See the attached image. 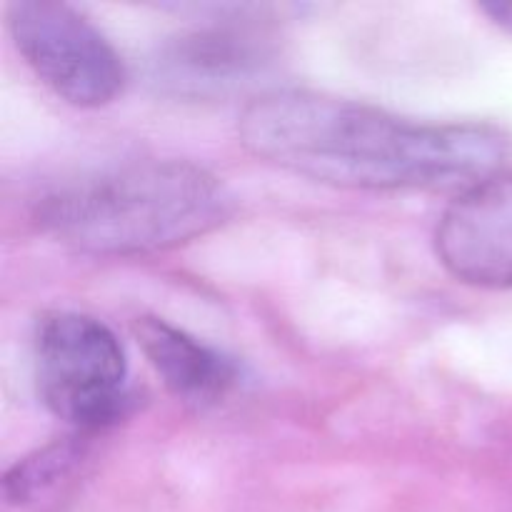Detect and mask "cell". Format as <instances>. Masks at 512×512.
I'll use <instances>...</instances> for the list:
<instances>
[{
  "instance_id": "cell-1",
  "label": "cell",
  "mask_w": 512,
  "mask_h": 512,
  "mask_svg": "<svg viewBox=\"0 0 512 512\" xmlns=\"http://www.w3.org/2000/svg\"><path fill=\"white\" fill-rule=\"evenodd\" d=\"M243 148L288 173L350 190H438L498 175L510 138L490 123H415L315 90H270L243 110Z\"/></svg>"
},
{
  "instance_id": "cell-2",
  "label": "cell",
  "mask_w": 512,
  "mask_h": 512,
  "mask_svg": "<svg viewBox=\"0 0 512 512\" xmlns=\"http://www.w3.org/2000/svg\"><path fill=\"white\" fill-rule=\"evenodd\" d=\"M233 195L188 160H133L45 195L38 223L58 243L95 258L153 255L213 233Z\"/></svg>"
},
{
  "instance_id": "cell-3",
  "label": "cell",
  "mask_w": 512,
  "mask_h": 512,
  "mask_svg": "<svg viewBox=\"0 0 512 512\" xmlns=\"http://www.w3.org/2000/svg\"><path fill=\"white\" fill-rule=\"evenodd\" d=\"M35 383L45 408L80 433L113 425L128 405V360L93 315L53 310L35 330Z\"/></svg>"
},
{
  "instance_id": "cell-4",
  "label": "cell",
  "mask_w": 512,
  "mask_h": 512,
  "mask_svg": "<svg viewBox=\"0 0 512 512\" xmlns=\"http://www.w3.org/2000/svg\"><path fill=\"white\" fill-rule=\"evenodd\" d=\"M5 18L18 53L60 100L100 108L123 93L118 50L80 10L53 0H20L8 5Z\"/></svg>"
},
{
  "instance_id": "cell-5",
  "label": "cell",
  "mask_w": 512,
  "mask_h": 512,
  "mask_svg": "<svg viewBox=\"0 0 512 512\" xmlns=\"http://www.w3.org/2000/svg\"><path fill=\"white\" fill-rule=\"evenodd\" d=\"M273 38L258 18L220 15L178 33L153 60L155 80L188 98L225 93L270 63Z\"/></svg>"
},
{
  "instance_id": "cell-6",
  "label": "cell",
  "mask_w": 512,
  "mask_h": 512,
  "mask_svg": "<svg viewBox=\"0 0 512 512\" xmlns=\"http://www.w3.org/2000/svg\"><path fill=\"white\" fill-rule=\"evenodd\" d=\"M435 248L460 283L512 288V173L465 188L440 218Z\"/></svg>"
},
{
  "instance_id": "cell-7",
  "label": "cell",
  "mask_w": 512,
  "mask_h": 512,
  "mask_svg": "<svg viewBox=\"0 0 512 512\" xmlns=\"http://www.w3.org/2000/svg\"><path fill=\"white\" fill-rule=\"evenodd\" d=\"M133 333L165 388L193 408L218 405L238 388L240 370L225 353L163 318H138Z\"/></svg>"
},
{
  "instance_id": "cell-8",
  "label": "cell",
  "mask_w": 512,
  "mask_h": 512,
  "mask_svg": "<svg viewBox=\"0 0 512 512\" xmlns=\"http://www.w3.org/2000/svg\"><path fill=\"white\" fill-rule=\"evenodd\" d=\"M80 458H83V443L80 438H68L20 460L5 475V503L13 508H25V505L35 503L40 495L55 488L58 480L70 475Z\"/></svg>"
},
{
  "instance_id": "cell-9",
  "label": "cell",
  "mask_w": 512,
  "mask_h": 512,
  "mask_svg": "<svg viewBox=\"0 0 512 512\" xmlns=\"http://www.w3.org/2000/svg\"><path fill=\"white\" fill-rule=\"evenodd\" d=\"M480 10H483L498 28H503L505 33L512 35V3H500V0H495V3H483Z\"/></svg>"
}]
</instances>
